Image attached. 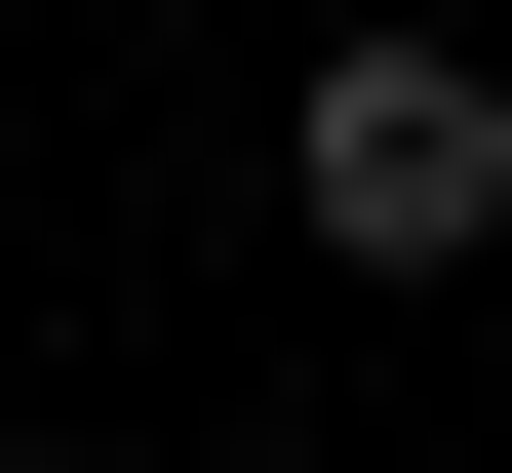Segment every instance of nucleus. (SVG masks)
<instances>
[{"label":"nucleus","mask_w":512,"mask_h":473,"mask_svg":"<svg viewBox=\"0 0 512 473\" xmlns=\"http://www.w3.org/2000/svg\"><path fill=\"white\" fill-rule=\"evenodd\" d=\"M276 198H316L355 276H473V237H512V79H473V40H316V119H276Z\"/></svg>","instance_id":"f257e3e1"}]
</instances>
